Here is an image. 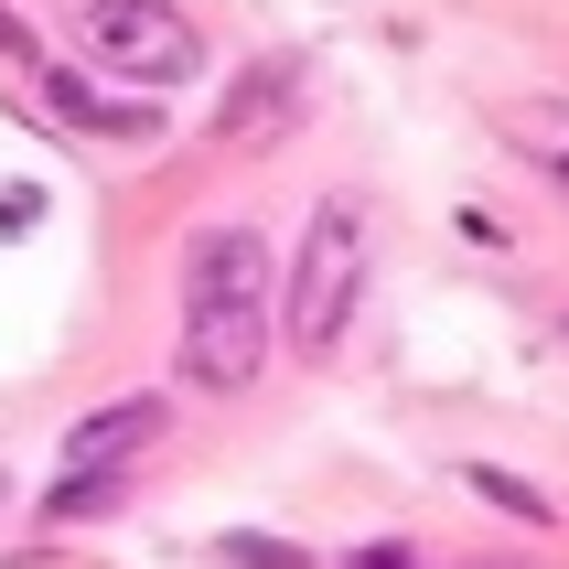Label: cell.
Instances as JSON below:
<instances>
[{"label": "cell", "mask_w": 569, "mask_h": 569, "mask_svg": "<svg viewBox=\"0 0 569 569\" xmlns=\"http://www.w3.org/2000/svg\"><path fill=\"white\" fill-rule=\"evenodd\" d=\"M355 290H366V193H322L312 226H301V258H290V290H280V333L301 355H333Z\"/></svg>", "instance_id": "cell-1"}, {"label": "cell", "mask_w": 569, "mask_h": 569, "mask_svg": "<svg viewBox=\"0 0 569 569\" xmlns=\"http://www.w3.org/2000/svg\"><path fill=\"white\" fill-rule=\"evenodd\" d=\"M76 32H87V54H108L129 87H183L204 43L172 0H76Z\"/></svg>", "instance_id": "cell-2"}, {"label": "cell", "mask_w": 569, "mask_h": 569, "mask_svg": "<svg viewBox=\"0 0 569 569\" xmlns=\"http://www.w3.org/2000/svg\"><path fill=\"white\" fill-rule=\"evenodd\" d=\"M258 366H269V312L258 301H183V377L193 387L237 398V387H258Z\"/></svg>", "instance_id": "cell-3"}, {"label": "cell", "mask_w": 569, "mask_h": 569, "mask_svg": "<svg viewBox=\"0 0 569 569\" xmlns=\"http://www.w3.org/2000/svg\"><path fill=\"white\" fill-rule=\"evenodd\" d=\"M290 119H301V64H290V54H258L248 76L216 97L204 140H216V151H258V140H280Z\"/></svg>", "instance_id": "cell-4"}, {"label": "cell", "mask_w": 569, "mask_h": 569, "mask_svg": "<svg viewBox=\"0 0 569 569\" xmlns=\"http://www.w3.org/2000/svg\"><path fill=\"white\" fill-rule=\"evenodd\" d=\"M161 430H172V409H161V398H108L97 419H76V430H64V473H129Z\"/></svg>", "instance_id": "cell-5"}, {"label": "cell", "mask_w": 569, "mask_h": 569, "mask_svg": "<svg viewBox=\"0 0 569 569\" xmlns=\"http://www.w3.org/2000/svg\"><path fill=\"white\" fill-rule=\"evenodd\" d=\"M258 269H269V248H258L248 226H216L193 248V269H183V301H258Z\"/></svg>", "instance_id": "cell-6"}, {"label": "cell", "mask_w": 569, "mask_h": 569, "mask_svg": "<svg viewBox=\"0 0 569 569\" xmlns=\"http://www.w3.org/2000/svg\"><path fill=\"white\" fill-rule=\"evenodd\" d=\"M32 87H43V108H64L76 129H151L140 97H97L87 76H64V64H32Z\"/></svg>", "instance_id": "cell-7"}, {"label": "cell", "mask_w": 569, "mask_h": 569, "mask_svg": "<svg viewBox=\"0 0 569 569\" xmlns=\"http://www.w3.org/2000/svg\"><path fill=\"white\" fill-rule=\"evenodd\" d=\"M129 495V473H64L54 495H43V516H108Z\"/></svg>", "instance_id": "cell-8"}, {"label": "cell", "mask_w": 569, "mask_h": 569, "mask_svg": "<svg viewBox=\"0 0 569 569\" xmlns=\"http://www.w3.org/2000/svg\"><path fill=\"white\" fill-rule=\"evenodd\" d=\"M473 495H483V506H506V516H548V495H538V483L495 473V462H473Z\"/></svg>", "instance_id": "cell-9"}, {"label": "cell", "mask_w": 569, "mask_h": 569, "mask_svg": "<svg viewBox=\"0 0 569 569\" xmlns=\"http://www.w3.org/2000/svg\"><path fill=\"white\" fill-rule=\"evenodd\" d=\"M226 559H237V569H301V548H280V538H226Z\"/></svg>", "instance_id": "cell-10"}, {"label": "cell", "mask_w": 569, "mask_h": 569, "mask_svg": "<svg viewBox=\"0 0 569 569\" xmlns=\"http://www.w3.org/2000/svg\"><path fill=\"white\" fill-rule=\"evenodd\" d=\"M0 54H32V43H22V22H11V11H0Z\"/></svg>", "instance_id": "cell-11"}, {"label": "cell", "mask_w": 569, "mask_h": 569, "mask_svg": "<svg viewBox=\"0 0 569 569\" xmlns=\"http://www.w3.org/2000/svg\"><path fill=\"white\" fill-rule=\"evenodd\" d=\"M559 333H569V312H559Z\"/></svg>", "instance_id": "cell-12"}]
</instances>
